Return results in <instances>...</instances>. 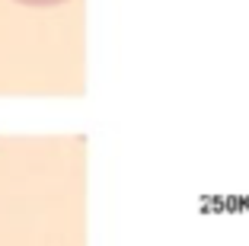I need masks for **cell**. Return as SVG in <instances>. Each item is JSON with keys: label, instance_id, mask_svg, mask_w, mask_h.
I'll return each mask as SVG.
<instances>
[{"label": "cell", "instance_id": "6da1fadb", "mask_svg": "<svg viewBox=\"0 0 249 246\" xmlns=\"http://www.w3.org/2000/svg\"><path fill=\"white\" fill-rule=\"evenodd\" d=\"M16 3H26V7H58V3H67V0H16Z\"/></svg>", "mask_w": 249, "mask_h": 246}]
</instances>
